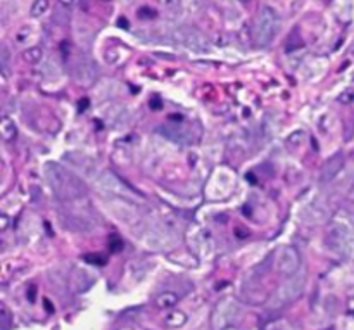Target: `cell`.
<instances>
[{"label":"cell","instance_id":"6da1fadb","mask_svg":"<svg viewBox=\"0 0 354 330\" xmlns=\"http://www.w3.org/2000/svg\"><path fill=\"white\" fill-rule=\"evenodd\" d=\"M47 177L52 189H54L55 194L61 199H75L85 194V185L75 175H71L68 170H64L61 164L55 163L47 164Z\"/></svg>","mask_w":354,"mask_h":330},{"label":"cell","instance_id":"7a4b0ae2","mask_svg":"<svg viewBox=\"0 0 354 330\" xmlns=\"http://www.w3.org/2000/svg\"><path fill=\"white\" fill-rule=\"evenodd\" d=\"M304 283H306V273L297 272L296 275L289 277L269 299V308H282L285 304L296 301L303 294Z\"/></svg>","mask_w":354,"mask_h":330},{"label":"cell","instance_id":"3957f363","mask_svg":"<svg viewBox=\"0 0 354 330\" xmlns=\"http://www.w3.org/2000/svg\"><path fill=\"white\" fill-rule=\"evenodd\" d=\"M280 19L276 16L275 9L271 7H263L258 14L254 23V40L258 45H268L273 40L275 33L278 31Z\"/></svg>","mask_w":354,"mask_h":330},{"label":"cell","instance_id":"277c9868","mask_svg":"<svg viewBox=\"0 0 354 330\" xmlns=\"http://www.w3.org/2000/svg\"><path fill=\"white\" fill-rule=\"evenodd\" d=\"M276 268L282 275H285L287 279L292 275H296L297 272H301V254L294 245H285L280 249L278 256H276Z\"/></svg>","mask_w":354,"mask_h":330},{"label":"cell","instance_id":"5b68a950","mask_svg":"<svg viewBox=\"0 0 354 330\" xmlns=\"http://www.w3.org/2000/svg\"><path fill=\"white\" fill-rule=\"evenodd\" d=\"M95 185L100 189V190L107 192V194H113V195H119V197H132V190L123 184L121 180L113 175L111 171H100L99 175L95 177Z\"/></svg>","mask_w":354,"mask_h":330},{"label":"cell","instance_id":"8992f818","mask_svg":"<svg viewBox=\"0 0 354 330\" xmlns=\"http://www.w3.org/2000/svg\"><path fill=\"white\" fill-rule=\"evenodd\" d=\"M237 313V308L232 301H225V303L218 304L213 313V327L216 330H223L228 327V322L232 320V317Z\"/></svg>","mask_w":354,"mask_h":330},{"label":"cell","instance_id":"52a82bcc","mask_svg":"<svg viewBox=\"0 0 354 330\" xmlns=\"http://www.w3.org/2000/svg\"><path fill=\"white\" fill-rule=\"evenodd\" d=\"M181 40L185 42V44L188 45V47L192 48V50L195 52H206L209 50V45H208V40H206L204 37H202L199 31H185V33H181Z\"/></svg>","mask_w":354,"mask_h":330},{"label":"cell","instance_id":"ba28073f","mask_svg":"<svg viewBox=\"0 0 354 330\" xmlns=\"http://www.w3.org/2000/svg\"><path fill=\"white\" fill-rule=\"evenodd\" d=\"M178 304V296L171 290H166V292L159 294L156 297V306L159 310H173L175 306Z\"/></svg>","mask_w":354,"mask_h":330},{"label":"cell","instance_id":"9c48e42d","mask_svg":"<svg viewBox=\"0 0 354 330\" xmlns=\"http://www.w3.org/2000/svg\"><path fill=\"white\" fill-rule=\"evenodd\" d=\"M16 133L17 130L12 119H10L9 116H2V121H0V135H2V139L5 140V142H10V140H14Z\"/></svg>","mask_w":354,"mask_h":330},{"label":"cell","instance_id":"30bf717a","mask_svg":"<svg viewBox=\"0 0 354 330\" xmlns=\"http://www.w3.org/2000/svg\"><path fill=\"white\" fill-rule=\"evenodd\" d=\"M341 166H342V157L335 156L334 159H330L323 166V170H321V180H330V178H334L335 175H337V171L341 170Z\"/></svg>","mask_w":354,"mask_h":330},{"label":"cell","instance_id":"8fae6325","mask_svg":"<svg viewBox=\"0 0 354 330\" xmlns=\"http://www.w3.org/2000/svg\"><path fill=\"white\" fill-rule=\"evenodd\" d=\"M164 322H166V325L170 329H180V327H183L185 322H187V315L180 310H173L166 315Z\"/></svg>","mask_w":354,"mask_h":330},{"label":"cell","instance_id":"7c38bea8","mask_svg":"<svg viewBox=\"0 0 354 330\" xmlns=\"http://www.w3.org/2000/svg\"><path fill=\"white\" fill-rule=\"evenodd\" d=\"M23 59L28 64H37L44 59V50L40 47H30L23 52Z\"/></svg>","mask_w":354,"mask_h":330},{"label":"cell","instance_id":"4fadbf2b","mask_svg":"<svg viewBox=\"0 0 354 330\" xmlns=\"http://www.w3.org/2000/svg\"><path fill=\"white\" fill-rule=\"evenodd\" d=\"M48 10V0H35L31 5V16L33 17H42L44 14H47Z\"/></svg>","mask_w":354,"mask_h":330},{"label":"cell","instance_id":"5bb4252c","mask_svg":"<svg viewBox=\"0 0 354 330\" xmlns=\"http://www.w3.org/2000/svg\"><path fill=\"white\" fill-rule=\"evenodd\" d=\"M354 100V90L349 89V90H344V92L339 95V102L341 104H351Z\"/></svg>","mask_w":354,"mask_h":330},{"label":"cell","instance_id":"9a60e30c","mask_svg":"<svg viewBox=\"0 0 354 330\" xmlns=\"http://www.w3.org/2000/svg\"><path fill=\"white\" fill-rule=\"evenodd\" d=\"M0 318H2V330H7V329H9L10 317H9V311H7L5 304H2V306H0Z\"/></svg>","mask_w":354,"mask_h":330},{"label":"cell","instance_id":"2e32d148","mask_svg":"<svg viewBox=\"0 0 354 330\" xmlns=\"http://www.w3.org/2000/svg\"><path fill=\"white\" fill-rule=\"evenodd\" d=\"M166 10H178L180 9V0H161Z\"/></svg>","mask_w":354,"mask_h":330},{"label":"cell","instance_id":"e0dca14e","mask_svg":"<svg viewBox=\"0 0 354 330\" xmlns=\"http://www.w3.org/2000/svg\"><path fill=\"white\" fill-rule=\"evenodd\" d=\"M138 16L142 17V19H152V17H156V10L149 9V7H142V9L138 10Z\"/></svg>","mask_w":354,"mask_h":330},{"label":"cell","instance_id":"ac0fdd59","mask_svg":"<svg viewBox=\"0 0 354 330\" xmlns=\"http://www.w3.org/2000/svg\"><path fill=\"white\" fill-rule=\"evenodd\" d=\"M9 225H10V220H9V216L7 215H0V232H2V234H5L7 232V228H9Z\"/></svg>","mask_w":354,"mask_h":330},{"label":"cell","instance_id":"d6986e66","mask_svg":"<svg viewBox=\"0 0 354 330\" xmlns=\"http://www.w3.org/2000/svg\"><path fill=\"white\" fill-rule=\"evenodd\" d=\"M346 311H348L349 315H353V317H354V296L349 297L348 303H346Z\"/></svg>","mask_w":354,"mask_h":330},{"label":"cell","instance_id":"ffe728a7","mask_svg":"<svg viewBox=\"0 0 354 330\" xmlns=\"http://www.w3.org/2000/svg\"><path fill=\"white\" fill-rule=\"evenodd\" d=\"M118 24H119V28H125V30H128V28H130V24H128V19H125V17H119Z\"/></svg>","mask_w":354,"mask_h":330},{"label":"cell","instance_id":"44dd1931","mask_svg":"<svg viewBox=\"0 0 354 330\" xmlns=\"http://www.w3.org/2000/svg\"><path fill=\"white\" fill-rule=\"evenodd\" d=\"M59 2H61L62 5H66V7H71V5H75L78 0H59Z\"/></svg>","mask_w":354,"mask_h":330},{"label":"cell","instance_id":"7402d4cb","mask_svg":"<svg viewBox=\"0 0 354 330\" xmlns=\"http://www.w3.org/2000/svg\"><path fill=\"white\" fill-rule=\"evenodd\" d=\"M33 299H35V289L31 287V290H30V301L33 303Z\"/></svg>","mask_w":354,"mask_h":330},{"label":"cell","instance_id":"603a6c76","mask_svg":"<svg viewBox=\"0 0 354 330\" xmlns=\"http://www.w3.org/2000/svg\"><path fill=\"white\" fill-rule=\"evenodd\" d=\"M114 330H135L133 327H118V329H114Z\"/></svg>","mask_w":354,"mask_h":330},{"label":"cell","instance_id":"cb8c5ba5","mask_svg":"<svg viewBox=\"0 0 354 330\" xmlns=\"http://www.w3.org/2000/svg\"><path fill=\"white\" fill-rule=\"evenodd\" d=\"M223 330H238V329H237V327H232V325H228V327H225Z\"/></svg>","mask_w":354,"mask_h":330}]
</instances>
